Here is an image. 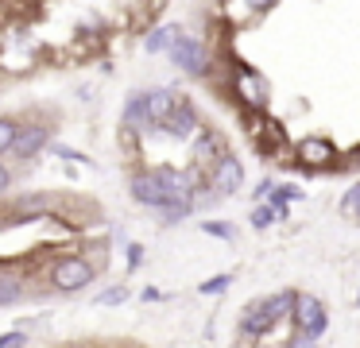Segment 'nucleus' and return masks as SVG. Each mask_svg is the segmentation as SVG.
<instances>
[{
    "mask_svg": "<svg viewBox=\"0 0 360 348\" xmlns=\"http://www.w3.org/2000/svg\"><path fill=\"white\" fill-rule=\"evenodd\" d=\"M290 321H295V329L302 333H314V337H321V329H326V306H321L314 294H298L295 298V314H290Z\"/></svg>",
    "mask_w": 360,
    "mask_h": 348,
    "instance_id": "3",
    "label": "nucleus"
},
{
    "mask_svg": "<svg viewBox=\"0 0 360 348\" xmlns=\"http://www.w3.org/2000/svg\"><path fill=\"white\" fill-rule=\"evenodd\" d=\"M171 62L190 77H205L210 74V54H205V43L194 35H179V43L171 46Z\"/></svg>",
    "mask_w": 360,
    "mask_h": 348,
    "instance_id": "2",
    "label": "nucleus"
},
{
    "mask_svg": "<svg viewBox=\"0 0 360 348\" xmlns=\"http://www.w3.org/2000/svg\"><path fill=\"white\" fill-rule=\"evenodd\" d=\"M298 151H302V159H306V162H329V159H333V147L321 143V139H306V143L298 147Z\"/></svg>",
    "mask_w": 360,
    "mask_h": 348,
    "instance_id": "13",
    "label": "nucleus"
},
{
    "mask_svg": "<svg viewBox=\"0 0 360 348\" xmlns=\"http://www.w3.org/2000/svg\"><path fill=\"white\" fill-rule=\"evenodd\" d=\"M16 136H20V124H12V120H0V155H4V151H12V143H16Z\"/></svg>",
    "mask_w": 360,
    "mask_h": 348,
    "instance_id": "14",
    "label": "nucleus"
},
{
    "mask_svg": "<svg viewBox=\"0 0 360 348\" xmlns=\"http://www.w3.org/2000/svg\"><path fill=\"white\" fill-rule=\"evenodd\" d=\"M47 139H51V131L43 128V124H27V128H20L12 151H16L20 159H32V155H39L43 147H47Z\"/></svg>",
    "mask_w": 360,
    "mask_h": 348,
    "instance_id": "6",
    "label": "nucleus"
},
{
    "mask_svg": "<svg viewBox=\"0 0 360 348\" xmlns=\"http://www.w3.org/2000/svg\"><path fill=\"white\" fill-rule=\"evenodd\" d=\"M240 93H244V101H248V105H256V108L267 105V85L259 82V77H252V74L240 77Z\"/></svg>",
    "mask_w": 360,
    "mask_h": 348,
    "instance_id": "11",
    "label": "nucleus"
},
{
    "mask_svg": "<svg viewBox=\"0 0 360 348\" xmlns=\"http://www.w3.org/2000/svg\"><path fill=\"white\" fill-rule=\"evenodd\" d=\"M275 0H248V8H271Z\"/></svg>",
    "mask_w": 360,
    "mask_h": 348,
    "instance_id": "25",
    "label": "nucleus"
},
{
    "mask_svg": "<svg viewBox=\"0 0 360 348\" xmlns=\"http://www.w3.org/2000/svg\"><path fill=\"white\" fill-rule=\"evenodd\" d=\"M8 186H12V174H8V167H4V162H0V193L8 190Z\"/></svg>",
    "mask_w": 360,
    "mask_h": 348,
    "instance_id": "24",
    "label": "nucleus"
},
{
    "mask_svg": "<svg viewBox=\"0 0 360 348\" xmlns=\"http://www.w3.org/2000/svg\"><path fill=\"white\" fill-rule=\"evenodd\" d=\"M179 35H182V27H174V23H167V27L151 31V35H148V43H143V46H148L151 54H159V51H167V54H171V46L179 43Z\"/></svg>",
    "mask_w": 360,
    "mask_h": 348,
    "instance_id": "10",
    "label": "nucleus"
},
{
    "mask_svg": "<svg viewBox=\"0 0 360 348\" xmlns=\"http://www.w3.org/2000/svg\"><path fill=\"white\" fill-rule=\"evenodd\" d=\"M163 128L171 131V136H179V139H194L198 136V112H194V105H190V101H182V105L167 116Z\"/></svg>",
    "mask_w": 360,
    "mask_h": 348,
    "instance_id": "7",
    "label": "nucleus"
},
{
    "mask_svg": "<svg viewBox=\"0 0 360 348\" xmlns=\"http://www.w3.org/2000/svg\"><path fill=\"white\" fill-rule=\"evenodd\" d=\"M143 97H148V112H151V120H155L159 128H163L167 116L182 105V97L174 89H151V93H143Z\"/></svg>",
    "mask_w": 360,
    "mask_h": 348,
    "instance_id": "8",
    "label": "nucleus"
},
{
    "mask_svg": "<svg viewBox=\"0 0 360 348\" xmlns=\"http://www.w3.org/2000/svg\"><path fill=\"white\" fill-rule=\"evenodd\" d=\"M341 213H352V217H360V186H352V190L341 198Z\"/></svg>",
    "mask_w": 360,
    "mask_h": 348,
    "instance_id": "17",
    "label": "nucleus"
},
{
    "mask_svg": "<svg viewBox=\"0 0 360 348\" xmlns=\"http://www.w3.org/2000/svg\"><path fill=\"white\" fill-rule=\"evenodd\" d=\"M124 298H128L124 290H105L101 294V306H117V302H124Z\"/></svg>",
    "mask_w": 360,
    "mask_h": 348,
    "instance_id": "23",
    "label": "nucleus"
},
{
    "mask_svg": "<svg viewBox=\"0 0 360 348\" xmlns=\"http://www.w3.org/2000/svg\"><path fill=\"white\" fill-rule=\"evenodd\" d=\"M213 186H217L221 193H236L244 186V167L236 155L221 151L217 159H213Z\"/></svg>",
    "mask_w": 360,
    "mask_h": 348,
    "instance_id": "4",
    "label": "nucleus"
},
{
    "mask_svg": "<svg viewBox=\"0 0 360 348\" xmlns=\"http://www.w3.org/2000/svg\"><path fill=\"white\" fill-rule=\"evenodd\" d=\"M287 348H321V344H318V337H314V333H302V329H295V337L287 340Z\"/></svg>",
    "mask_w": 360,
    "mask_h": 348,
    "instance_id": "19",
    "label": "nucleus"
},
{
    "mask_svg": "<svg viewBox=\"0 0 360 348\" xmlns=\"http://www.w3.org/2000/svg\"><path fill=\"white\" fill-rule=\"evenodd\" d=\"M24 333H4V337H0V348H24Z\"/></svg>",
    "mask_w": 360,
    "mask_h": 348,
    "instance_id": "22",
    "label": "nucleus"
},
{
    "mask_svg": "<svg viewBox=\"0 0 360 348\" xmlns=\"http://www.w3.org/2000/svg\"><path fill=\"white\" fill-rule=\"evenodd\" d=\"M132 198L140 205H151V209L174 205V201H190V178L171 170V167L143 170V174H132Z\"/></svg>",
    "mask_w": 360,
    "mask_h": 348,
    "instance_id": "1",
    "label": "nucleus"
},
{
    "mask_svg": "<svg viewBox=\"0 0 360 348\" xmlns=\"http://www.w3.org/2000/svg\"><path fill=\"white\" fill-rule=\"evenodd\" d=\"M51 278H55L58 290H82V286H89V278H94V267H89L86 259H63V263H55Z\"/></svg>",
    "mask_w": 360,
    "mask_h": 348,
    "instance_id": "5",
    "label": "nucleus"
},
{
    "mask_svg": "<svg viewBox=\"0 0 360 348\" xmlns=\"http://www.w3.org/2000/svg\"><path fill=\"white\" fill-rule=\"evenodd\" d=\"M275 205H256V213H252V224H256V228H267V224L275 221Z\"/></svg>",
    "mask_w": 360,
    "mask_h": 348,
    "instance_id": "18",
    "label": "nucleus"
},
{
    "mask_svg": "<svg viewBox=\"0 0 360 348\" xmlns=\"http://www.w3.org/2000/svg\"><path fill=\"white\" fill-rule=\"evenodd\" d=\"M233 348H244V344H233Z\"/></svg>",
    "mask_w": 360,
    "mask_h": 348,
    "instance_id": "26",
    "label": "nucleus"
},
{
    "mask_svg": "<svg viewBox=\"0 0 360 348\" xmlns=\"http://www.w3.org/2000/svg\"><path fill=\"white\" fill-rule=\"evenodd\" d=\"M16 209H20L24 217H32V213H43V209H47V198H43V193H35V198H24Z\"/></svg>",
    "mask_w": 360,
    "mask_h": 348,
    "instance_id": "16",
    "label": "nucleus"
},
{
    "mask_svg": "<svg viewBox=\"0 0 360 348\" xmlns=\"http://www.w3.org/2000/svg\"><path fill=\"white\" fill-rule=\"evenodd\" d=\"M229 283H233V275H217L202 286V294H221V290H229Z\"/></svg>",
    "mask_w": 360,
    "mask_h": 348,
    "instance_id": "21",
    "label": "nucleus"
},
{
    "mask_svg": "<svg viewBox=\"0 0 360 348\" xmlns=\"http://www.w3.org/2000/svg\"><path fill=\"white\" fill-rule=\"evenodd\" d=\"M24 298V278L16 275H0V306H8V302H20Z\"/></svg>",
    "mask_w": 360,
    "mask_h": 348,
    "instance_id": "12",
    "label": "nucleus"
},
{
    "mask_svg": "<svg viewBox=\"0 0 360 348\" xmlns=\"http://www.w3.org/2000/svg\"><path fill=\"white\" fill-rule=\"evenodd\" d=\"M194 151H198V159H217V139L210 136V131H205V136H198V143H194Z\"/></svg>",
    "mask_w": 360,
    "mask_h": 348,
    "instance_id": "15",
    "label": "nucleus"
},
{
    "mask_svg": "<svg viewBox=\"0 0 360 348\" xmlns=\"http://www.w3.org/2000/svg\"><path fill=\"white\" fill-rule=\"evenodd\" d=\"M124 124L132 131H148L151 124V112H148V97H143V93H136V97H128V105H124Z\"/></svg>",
    "mask_w": 360,
    "mask_h": 348,
    "instance_id": "9",
    "label": "nucleus"
},
{
    "mask_svg": "<svg viewBox=\"0 0 360 348\" xmlns=\"http://www.w3.org/2000/svg\"><path fill=\"white\" fill-rule=\"evenodd\" d=\"M202 228L210 232V236H221V240H233V236H236V232H233V224H217V221H205Z\"/></svg>",
    "mask_w": 360,
    "mask_h": 348,
    "instance_id": "20",
    "label": "nucleus"
}]
</instances>
